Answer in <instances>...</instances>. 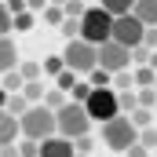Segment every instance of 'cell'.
Wrapping results in <instances>:
<instances>
[{
	"label": "cell",
	"mask_w": 157,
	"mask_h": 157,
	"mask_svg": "<svg viewBox=\"0 0 157 157\" xmlns=\"http://www.w3.org/2000/svg\"><path fill=\"white\" fill-rule=\"evenodd\" d=\"M80 40H88L95 48L106 44V40H113V15L106 7H88L84 18H80Z\"/></svg>",
	"instance_id": "obj_1"
},
{
	"label": "cell",
	"mask_w": 157,
	"mask_h": 157,
	"mask_svg": "<svg viewBox=\"0 0 157 157\" xmlns=\"http://www.w3.org/2000/svg\"><path fill=\"white\" fill-rule=\"evenodd\" d=\"M102 143H106L113 154H128V150L139 143V128L132 124L128 113H121V117H113L110 124H102Z\"/></svg>",
	"instance_id": "obj_2"
},
{
	"label": "cell",
	"mask_w": 157,
	"mask_h": 157,
	"mask_svg": "<svg viewBox=\"0 0 157 157\" xmlns=\"http://www.w3.org/2000/svg\"><path fill=\"white\" fill-rule=\"evenodd\" d=\"M62 62H66V70L70 73H91V70H99V48L95 44H88V40H66V51H62Z\"/></svg>",
	"instance_id": "obj_3"
},
{
	"label": "cell",
	"mask_w": 157,
	"mask_h": 157,
	"mask_svg": "<svg viewBox=\"0 0 157 157\" xmlns=\"http://www.w3.org/2000/svg\"><path fill=\"white\" fill-rule=\"evenodd\" d=\"M18 124H22V135H26V139H37V143L59 135V121H55V113H51L44 102H40V106H29V113L18 121Z\"/></svg>",
	"instance_id": "obj_4"
},
{
	"label": "cell",
	"mask_w": 157,
	"mask_h": 157,
	"mask_svg": "<svg viewBox=\"0 0 157 157\" xmlns=\"http://www.w3.org/2000/svg\"><path fill=\"white\" fill-rule=\"evenodd\" d=\"M91 124H110L113 117H121V102H117V91L113 88H91L88 102H84Z\"/></svg>",
	"instance_id": "obj_5"
},
{
	"label": "cell",
	"mask_w": 157,
	"mask_h": 157,
	"mask_svg": "<svg viewBox=\"0 0 157 157\" xmlns=\"http://www.w3.org/2000/svg\"><path fill=\"white\" fill-rule=\"evenodd\" d=\"M55 121H59V135H62V139H84L88 128H91V117H88V110H84L80 102H66V106L55 113Z\"/></svg>",
	"instance_id": "obj_6"
},
{
	"label": "cell",
	"mask_w": 157,
	"mask_h": 157,
	"mask_svg": "<svg viewBox=\"0 0 157 157\" xmlns=\"http://www.w3.org/2000/svg\"><path fill=\"white\" fill-rule=\"evenodd\" d=\"M132 66V51L117 44V40H106V44H99V70H106V73H124Z\"/></svg>",
	"instance_id": "obj_7"
},
{
	"label": "cell",
	"mask_w": 157,
	"mask_h": 157,
	"mask_svg": "<svg viewBox=\"0 0 157 157\" xmlns=\"http://www.w3.org/2000/svg\"><path fill=\"white\" fill-rule=\"evenodd\" d=\"M143 37H146V26H143L135 15H121V18H113V40L124 44L128 51H132V48H139Z\"/></svg>",
	"instance_id": "obj_8"
},
{
	"label": "cell",
	"mask_w": 157,
	"mask_h": 157,
	"mask_svg": "<svg viewBox=\"0 0 157 157\" xmlns=\"http://www.w3.org/2000/svg\"><path fill=\"white\" fill-rule=\"evenodd\" d=\"M40 157H77L73 150V139H62V135H51L40 143Z\"/></svg>",
	"instance_id": "obj_9"
},
{
	"label": "cell",
	"mask_w": 157,
	"mask_h": 157,
	"mask_svg": "<svg viewBox=\"0 0 157 157\" xmlns=\"http://www.w3.org/2000/svg\"><path fill=\"white\" fill-rule=\"evenodd\" d=\"M18 135H22L18 117H15V113H7V110H0V146H11Z\"/></svg>",
	"instance_id": "obj_10"
},
{
	"label": "cell",
	"mask_w": 157,
	"mask_h": 157,
	"mask_svg": "<svg viewBox=\"0 0 157 157\" xmlns=\"http://www.w3.org/2000/svg\"><path fill=\"white\" fill-rule=\"evenodd\" d=\"M11 70H18V48L11 37H0V77Z\"/></svg>",
	"instance_id": "obj_11"
},
{
	"label": "cell",
	"mask_w": 157,
	"mask_h": 157,
	"mask_svg": "<svg viewBox=\"0 0 157 157\" xmlns=\"http://www.w3.org/2000/svg\"><path fill=\"white\" fill-rule=\"evenodd\" d=\"M143 26H157V0H135V11H132Z\"/></svg>",
	"instance_id": "obj_12"
},
{
	"label": "cell",
	"mask_w": 157,
	"mask_h": 157,
	"mask_svg": "<svg viewBox=\"0 0 157 157\" xmlns=\"http://www.w3.org/2000/svg\"><path fill=\"white\" fill-rule=\"evenodd\" d=\"M0 88H4L7 95H18V91L26 88V77H22L18 70H11V73H4V77H0Z\"/></svg>",
	"instance_id": "obj_13"
},
{
	"label": "cell",
	"mask_w": 157,
	"mask_h": 157,
	"mask_svg": "<svg viewBox=\"0 0 157 157\" xmlns=\"http://www.w3.org/2000/svg\"><path fill=\"white\" fill-rule=\"evenodd\" d=\"M99 7H106L113 18H121V15H132V11H135V0H102Z\"/></svg>",
	"instance_id": "obj_14"
},
{
	"label": "cell",
	"mask_w": 157,
	"mask_h": 157,
	"mask_svg": "<svg viewBox=\"0 0 157 157\" xmlns=\"http://www.w3.org/2000/svg\"><path fill=\"white\" fill-rule=\"evenodd\" d=\"M29 106H33V102H29V99H26L22 91L7 99V113H15V117H18V121H22V117H26V113H29Z\"/></svg>",
	"instance_id": "obj_15"
},
{
	"label": "cell",
	"mask_w": 157,
	"mask_h": 157,
	"mask_svg": "<svg viewBox=\"0 0 157 157\" xmlns=\"http://www.w3.org/2000/svg\"><path fill=\"white\" fill-rule=\"evenodd\" d=\"M128 117H132V124H135L139 132H146V128H154V110H146V106H139V110H132Z\"/></svg>",
	"instance_id": "obj_16"
},
{
	"label": "cell",
	"mask_w": 157,
	"mask_h": 157,
	"mask_svg": "<svg viewBox=\"0 0 157 157\" xmlns=\"http://www.w3.org/2000/svg\"><path fill=\"white\" fill-rule=\"evenodd\" d=\"M132 77H135V88H139V91H146V88H154V84H157V73L150 70V66H139Z\"/></svg>",
	"instance_id": "obj_17"
},
{
	"label": "cell",
	"mask_w": 157,
	"mask_h": 157,
	"mask_svg": "<svg viewBox=\"0 0 157 157\" xmlns=\"http://www.w3.org/2000/svg\"><path fill=\"white\" fill-rule=\"evenodd\" d=\"M22 95H26L33 106H40V102H44V95H48V91H44V80H29V84L22 88Z\"/></svg>",
	"instance_id": "obj_18"
},
{
	"label": "cell",
	"mask_w": 157,
	"mask_h": 157,
	"mask_svg": "<svg viewBox=\"0 0 157 157\" xmlns=\"http://www.w3.org/2000/svg\"><path fill=\"white\" fill-rule=\"evenodd\" d=\"M66 102H70V99H66V91H59V88H51V91L44 95V106H48L51 113H59V110H62Z\"/></svg>",
	"instance_id": "obj_19"
},
{
	"label": "cell",
	"mask_w": 157,
	"mask_h": 157,
	"mask_svg": "<svg viewBox=\"0 0 157 157\" xmlns=\"http://www.w3.org/2000/svg\"><path fill=\"white\" fill-rule=\"evenodd\" d=\"M44 73H48V77H62V73H66V62H62V55H48V59H44Z\"/></svg>",
	"instance_id": "obj_20"
},
{
	"label": "cell",
	"mask_w": 157,
	"mask_h": 157,
	"mask_svg": "<svg viewBox=\"0 0 157 157\" xmlns=\"http://www.w3.org/2000/svg\"><path fill=\"white\" fill-rule=\"evenodd\" d=\"M117 102H121V113L139 110V91H117Z\"/></svg>",
	"instance_id": "obj_21"
},
{
	"label": "cell",
	"mask_w": 157,
	"mask_h": 157,
	"mask_svg": "<svg viewBox=\"0 0 157 157\" xmlns=\"http://www.w3.org/2000/svg\"><path fill=\"white\" fill-rule=\"evenodd\" d=\"M88 84H91V88H110V84H113V73H106V70H91V73H88Z\"/></svg>",
	"instance_id": "obj_22"
},
{
	"label": "cell",
	"mask_w": 157,
	"mask_h": 157,
	"mask_svg": "<svg viewBox=\"0 0 157 157\" xmlns=\"http://www.w3.org/2000/svg\"><path fill=\"white\" fill-rule=\"evenodd\" d=\"M18 73H22V77H26V84H29V80H40L44 66H40V62H18Z\"/></svg>",
	"instance_id": "obj_23"
},
{
	"label": "cell",
	"mask_w": 157,
	"mask_h": 157,
	"mask_svg": "<svg viewBox=\"0 0 157 157\" xmlns=\"http://www.w3.org/2000/svg\"><path fill=\"white\" fill-rule=\"evenodd\" d=\"M59 29H62V37H66V40H80V18H66Z\"/></svg>",
	"instance_id": "obj_24"
},
{
	"label": "cell",
	"mask_w": 157,
	"mask_h": 157,
	"mask_svg": "<svg viewBox=\"0 0 157 157\" xmlns=\"http://www.w3.org/2000/svg\"><path fill=\"white\" fill-rule=\"evenodd\" d=\"M15 29V15L7 11V4H0V37H7Z\"/></svg>",
	"instance_id": "obj_25"
},
{
	"label": "cell",
	"mask_w": 157,
	"mask_h": 157,
	"mask_svg": "<svg viewBox=\"0 0 157 157\" xmlns=\"http://www.w3.org/2000/svg\"><path fill=\"white\" fill-rule=\"evenodd\" d=\"M84 11H88V7H84L80 0H66V4H62V15H66V18H84Z\"/></svg>",
	"instance_id": "obj_26"
},
{
	"label": "cell",
	"mask_w": 157,
	"mask_h": 157,
	"mask_svg": "<svg viewBox=\"0 0 157 157\" xmlns=\"http://www.w3.org/2000/svg\"><path fill=\"white\" fill-rule=\"evenodd\" d=\"M88 95H91V84H73V91H70V102H80V106H84V102H88Z\"/></svg>",
	"instance_id": "obj_27"
},
{
	"label": "cell",
	"mask_w": 157,
	"mask_h": 157,
	"mask_svg": "<svg viewBox=\"0 0 157 157\" xmlns=\"http://www.w3.org/2000/svg\"><path fill=\"white\" fill-rule=\"evenodd\" d=\"M18 154L22 157H40V143L37 139H22V143H18Z\"/></svg>",
	"instance_id": "obj_28"
},
{
	"label": "cell",
	"mask_w": 157,
	"mask_h": 157,
	"mask_svg": "<svg viewBox=\"0 0 157 157\" xmlns=\"http://www.w3.org/2000/svg\"><path fill=\"white\" fill-rule=\"evenodd\" d=\"M132 84H135V77L124 70V73H117V77H113V91H132Z\"/></svg>",
	"instance_id": "obj_29"
},
{
	"label": "cell",
	"mask_w": 157,
	"mask_h": 157,
	"mask_svg": "<svg viewBox=\"0 0 157 157\" xmlns=\"http://www.w3.org/2000/svg\"><path fill=\"white\" fill-rule=\"evenodd\" d=\"M33 22H37V18H33V11H22V15H15V29H18V33L33 29Z\"/></svg>",
	"instance_id": "obj_30"
},
{
	"label": "cell",
	"mask_w": 157,
	"mask_h": 157,
	"mask_svg": "<svg viewBox=\"0 0 157 157\" xmlns=\"http://www.w3.org/2000/svg\"><path fill=\"white\" fill-rule=\"evenodd\" d=\"M150 55H154V51H150V48H143V44H139V48H132V62H135V66H150Z\"/></svg>",
	"instance_id": "obj_31"
},
{
	"label": "cell",
	"mask_w": 157,
	"mask_h": 157,
	"mask_svg": "<svg viewBox=\"0 0 157 157\" xmlns=\"http://www.w3.org/2000/svg\"><path fill=\"white\" fill-rule=\"evenodd\" d=\"M73 84H77V73H70V70L55 80V88H59V91H73Z\"/></svg>",
	"instance_id": "obj_32"
},
{
	"label": "cell",
	"mask_w": 157,
	"mask_h": 157,
	"mask_svg": "<svg viewBox=\"0 0 157 157\" xmlns=\"http://www.w3.org/2000/svg\"><path fill=\"white\" fill-rule=\"evenodd\" d=\"M44 22H51V26H62V22H66L62 7H48V11H44Z\"/></svg>",
	"instance_id": "obj_33"
},
{
	"label": "cell",
	"mask_w": 157,
	"mask_h": 157,
	"mask_svg": "<svg viewBox=\"0 0 157 157\" xmlns=\"http://www.w3.org/2000/svg\"><path fill=\"white\" fill-rule=\"evenodd\" d=\"M139 143H143L146 150H154V146H157V128H146V132H139Z\"/></svg>",
	"instance_id": "obj_34"
},
{
	"label": "cell",
	"mask_w": 157,
	"mask_h": 157,
	"mask_svg": "<svg viewBox=\"0 0 157 157\" xmlns=\"http://www.w3.org/2000/svg\"><path fill=\"white\" fill-rule=\"evenodd\" d=\"M154 102H157V91H154V88H146V91H139V106H146V110H154Z\"/></svg>",
	"instance_id": "obj_35"
},
{
	"label": "cell",
	"mask_w": 157,
	"mask_h": 157,
	"mask_svg": "<svg viewBox=\"0 0 157 157\" xmlns=\"http://www.w3.org/2000/svg\"><path fill=\"white\" fill-rule=\"evenodd\" d=\"M143 48L157 51V26H146V37H143Z\"/></svg>",
	"instance_id": "obj_36"
},
{
	"label": "cell",
	"mask_w": 157,
	"mask_h": 157,
	"mask_svg": "<svg viewBox=\"0 0 157 157\" xmlns=\"http://www.w3.org/2000/svg\"><path fill=\"white\" fill-rule=\"evenodd\" d=\"M91 146H95V143H91V139H88V135H84V139H73V150H77V154H91Z\"/></svg>",
	"instance_id": "obj_37"
},
{
	"label": "cell",
	"mask_w": 157,
	"mask_h": 157,
	"mask_svg": "<svg viewBox=\"0 0 157 157\" xmlns=\"http://www.w3.org/2000/svg\"><path fill=\"white\" fill-rule=\"evenodd\" d=\"M7 11H11V15H22V11H29V7H26V0H7Z\"/></svg>",
	"instance_id": "obj_38"
},
{
	"label": "cell",
	"mask_w": 157,
	"mask_h": 157,
	"mask_svg": "<svg viewBox=\"0 0 157 157\" xmlns=\"http://www.w3.org/2000/svg\"><path fill=\"white\" fill-rule=\"evenodd\" d=\"M26 7L37 15V11H48V0H26Z\"/></svg>",
	"instance_id": "obj_39"
},
{
	"label": "cell",
	"mask_w": 157,
	"mask_h": 157,
	"mask_svg": "<svg viewBox=\"0 0 157 157\" xmlns=\"http://www.w3.org/2000/svg\"><path fill=\"white\" fill-rule=\"evenodd\" d=\"M150 154V150H146V146H143V143H135V146H132V150H128V157H146Z\"/></svg>",
	"instance_id": "obj_40"
},
{
	"label": "cell",
	"mask_w": 157,
	"mask_h": 157,
	"mask_svg": "<svg viewBox=\"0 0 157 157\" xmlns=\"http://www.w3.org/2000/svg\"><path fill=\"white\" fill-rule=\"evenodd\" d=\"M0 157H22V154H18V146L11 143V146H0Z\"/></svg>",
	"instance_id": "obj_41"
},
{
	"label": "cell",
	"mask_w": 157,
	"mask_h": 157,
	"mask_svg": "<svg viewBox=\"0 0 157 157\" xmlns=\"http://www.w3.org/2000/svg\"><path fill=\"white\" fill-rule=\"evenodd\" d=\"M150 70H154V73H157V51H154V55H150Z\"/></svg>",
	"instance_id": "obj_42"
},
{
	"label": "cell",
	"mask_w": 157,
	"mask_h": 157,
	"mask_svg": "<svg viewBox=\"0 0 157 157\" xmlns=\"http://www.w3.org/2000/svg\"><path fill=\"white\" fill-rule=\"evenodd\" d=\"M48 4H55V7H59V4H66V0H48Z\"/></svg>",
	"instance_id": "obj_43"
},
{
	"label": "cell",
	"mask_w": 157,
	"mask_h": 157,
	"mask_svg": "<svg viewBox=\"0 0 157 157\" xmlns=\"http://www.w3.org/2000/svg\"><path fill=\"white\" fill-rule=\"evenodd\" d=\"M154 91H157V84H154Z\"/></svg>",
	"instance_id": "obj_44"
},
{
	"label": "cell",
	"mask_w": 157,
	"mask_h": 157,
	"mask_svg": "<svg viewBox=\"0 0 157 157\" xmlns=\"http://www.w3.org/2000/svg\"><path fill=\"white\" fill-rule=\"evenodd\" d=\"M77 157H84V154H77Z\"/></svg>",
	"instance_id": "obj_45"
}]
</instances>
